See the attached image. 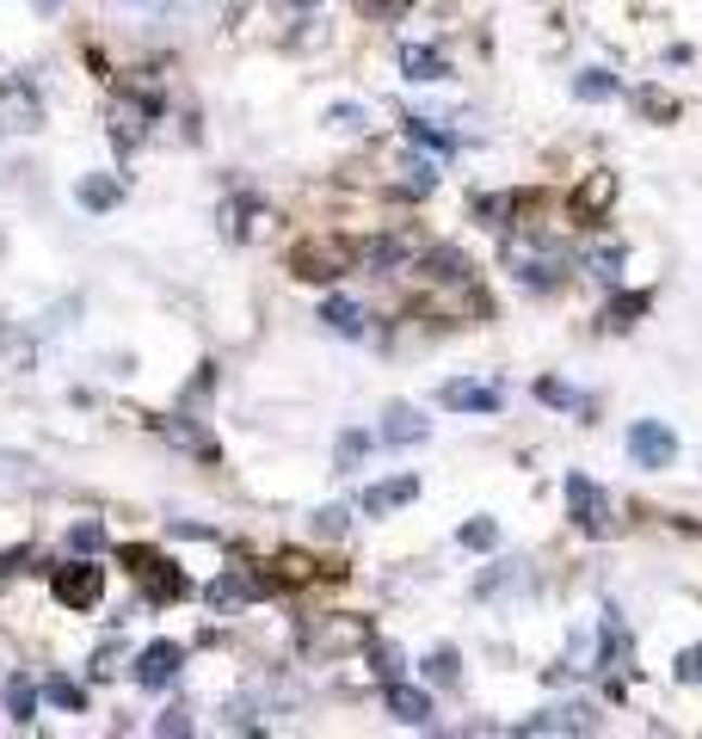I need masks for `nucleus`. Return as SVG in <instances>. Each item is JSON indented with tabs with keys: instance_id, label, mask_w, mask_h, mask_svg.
Here are the masks:
<instances>
[{
	"instance_id": "obj_1",
	"label": "nucleus",
	"mask_w": 702,
	"mask_h": 739,
	"mask_svg": "<svg viewBox=\"0 0 702 739\" xmlns=\"http://www.w3.org/2000/svg\"><path fill=\"white\" fill-rule=\"evenodd\" d=\"M628 456H635L641 469H672L678 432H672L665 419H635V425H628Z\"/></svg>"
},
{
	"instance_id": "obj_2",
	"label": "nucleus",
	"mask_w": 702,
	"mask_h": 739,
	"mask_svg": "<svg viewBox=\"0 0 702 739\" xmlns=\"http://www.w3.org/2000/svg\"><path fill=\"white\" fill-rule=\"evenodd\" d=\"M136 579H142V591H149V604H173V598H186V573L173 568V561H161V555L136 549L130 555Z\"/></svg>"
},
{
	"instance_id": "obj_3",
	"label": "nucleus",
	"mask_w": 702,
	"mask_h": 739,
	"mask_svg": "<svg viewBox=\"0 0 702 739\" xmlns=\"http://www.w3.org/2000/svg\"><path fill=\"white\" fill-rule=\"evenodd\" d=\"M567 512L586 524L591 536H610V499L598 481H586V474H567Z\"/></svg>"
},
{
	"instance_id": "obj_4",
	"label": "nucleus",
	"mask_w": 702,
	"mask_h": 739,
	"mask_svg": "<svg viewBox=\"0 0 702 739\" xmlns=\"http://www.w3.org/2000/svg\"><path fill=\"white\" fill-rule=\"evenodd\" d=\"M179 665H186L179 641H149L136 653V684H142V690H167V684L179 678Z\"/></svg>"
},
{
	"instance_id": "obj_5",
	"label": "nucleus",
	"mask_w": 702,
	"mask_h": 739,
	"mask_svg": "<svg viewBox=\"0 0 702 739\" xmlns=\"http://www.w3.org/2000/svg\"><path fill=\"white\" fill-rule=\"evenodd\" d=\"M99 591H105V573L93 568V561H75V568H56V598L68 610H93Z\"/></svg>"
},
{
	"instance_id": "obj_6",
	"label": "nucleus",
	"mask_w": 702,
	"mask_h": 739,
	"mask_svg": "<svg viewBox=\"0 0 702 739\" xmlns=\"http://www.w3.org/2000/svg\"><path fill=\"white\" fill-rule=\"evenodd\" d=\"M382 702H388V715L395 721H407V727H432V697H425V690H413V684H388V690H382Z\"/></svg>"
},
{
	"instance_id": "obj_7",
	"label": "nucleus",
	"mask_w": 702,
	"mask_h": 739,
	"mask_svg": "<svg viewBox=\"0 0 702 739\" xmlns=\"http://www.w3.org/2000/svg\"><path fill=\"white\" fill-rule=\"evenodd\" d=\"M524 734H591V709H586V702H567V709H543V715L524 721Z\"/></svg>"
},
{
	"instance_id": "obj_8",
	"label": "nucleus",
	"mask_w": 702,
	"mask_h": 739,
	"mask_svg": "<svg viewBox=\"0 0 702 739\" xmlns=\"http://www.w3.org/2000/svg\"><path fill=\"white\" fill-rule=\"evenodd\" d=\"M419 499V474H400V481H382V487L363 493V512L382 518V512H400V506H413Z\"/></svg>"
},
{
	"instance_id": "obj_9",
	"label": "nucleus",
	"mask_w": 702,
	"mask_h": 739,
	"mask_svg": "<svg viewBox=\"0 0 702 739\" xmlns=\"http://www.w3.org/2000/svg\"><path fill=\"white\" fill-rule=\"evenodd\" d=\"M376 437H382V444H419V437H425V419H419V407H407V400H395V407L382 413Z\"/></svg>"
},
{
	"instance_id": "obj_10",
	"label": "nucleus",
	"mask_w": 702,
	"mask_h": 739,
	"mask_svg": "<svg viewBox=\"0 0 702 739\" xmlns=\"http://www.w3.org/2000/svg\"><path fill=\"white\" fill-rule=\"evenodd\" d=\"M444 407H456V413H499V388H481V382H444Z\"/></svg>"
},
{
	"instance_id": "obj_11",
	"label": "nucleus",
	"mask_w": 702,
	"mask_h": 739,
	"mask_svg": "<svg viewBox=\"0 0 702 739\" xmlns=\"http://www.w3.org/2000/svg\"><path fill=\"white\" fill-rule=\"evenodd\" d=\"M340 266H345L340 246H321V241L296 246V278H340Z\"/></svg>"
},
{
	"instance_id": "obj_12",
	"label": "nucleus",
	"mask_w": 702,
	"mask_h": 739,
	"mask_svg": "<svg viewBox=\"0 0 702 739\" xmlns=\"http://www.w3.org/2000/svg\"><path fill=\"white\" fill-rule=\"evenodd\" d=\"M400 75L407 80H450V62L437 56V50H425V43H407V50H400Z\"/></svg>"
},
{
	"instance_id": "obj_13",
	"label": "nucleus",
	"mask_w": 702,
	"mask_h": 739,
	"mask_svg": "<svg viewBox=\"0 0 702 739\" xmlns=\"http://www.w3.org/2000/svg\"><path fill=\"white\" fill-rule=\"evenodd\" d=\"M610 198H616V173H591L586 186L573 191V209H579V216H604Z\"/></svg>"
},
{
	"instance_id": "obj_14",
	"label": "nucleus",
	"mask_w": 702,
	"mask_h": 739,
	"mask_svg": "<svg viewBox=\"0 0 702 739\" xmlns=\"http://www.w3.org/2000/svg\"><path fill=\"white\" fill-rule=\"evenodd\" d=\"M247 598H259V579H253V573H222V579H209V604L216 610L247 604Z\"/></svg>"
},
{
	"instance_id": "obj_15",
	"label": "nucleus",
	"mask_w": 702,
	"mask_h": 739,
	"mask_svg": "<svg viewBox=\"0 0 702 739\" xmlns=\"http://www.w3.org/2000/svg\"><path fill=\"white\" fill-rule=\"evenodd\" d=\"M321 321L333 327V333H345V340H358V333H363V308L352 303V296H327V303H321Z\"/></svg>"
},
{
	"instance_id": "obj_16",
	"label": "nucleus",
	"mask_w": 702,
	"mask_h": 739,
	"mask_svg": "<svg viewBox=\"0 0 702 739\" xmlns=\"http://www.w3.org/2000/svg\"><path fill=\"white\" fill-rule=\"evenodd\" d=\"M75 198H80V204H87V209H117V198H124V186H117L112 173H87Z\"/></svg>"
},
{
	"instance_id": "obj_17",
	"label": "nucleus",
	"mask_w": 702,
	"mask_h": 739,
	"mask_svg": "<svg viewBox=\"0 0 702 739\" xmlns=\"http://www.w3.org/2000/svg\"><path fill=\"white\" fill-rule=\"evenodd\" d=\"M512 266H518V284H531V290H554V278H561V266L543 259V253H518Z\"/></svg>"
},
{
	"instance_id": "obj_18",
	"label": "nucleus",
	"mask_w": 702,
	"mask_h": 739,
	"mask_svg": "<svg viewBox=\"0 0 702 739\" xmlns=\"http://www.w3.org/2000/svg\"><path fill=\"white\" fill-rule=\"evenodd\" d=\"M623 87H616V75H604V68H586V75H573V99H586V105H604V99H616Z\"/></svg>"
},
{
	"instance_id": "obj_19",
	"label": "nucleus",
	"mask_w": 702,
	"mask_h": 739,
	"mask_svg": "<svg viewBox=\"0 0 702 739\" xmlns=\"http://www.w3.org/2000/svg\"><path fill=\"white\" fill-rule=\"evenodd\" d=\"M43 697L56 702V709H68V715H87V690H80L75 678H62V672L56 678H43Z\"/></svg>"
},
{
	"instance_id": "obj_20",
	"label": "nucleus",
	"mask_w": 702,
	"mask_h": 739,
	"mask_svg": "<svg viewBox=\"0 0 702 739\" xmlns=\"http://www.w3.org/2000/svg\"><path fill=\"white\" fill-rule=\"evenodd\" d=\"M31 709H38V690H31V678H7V715H13V721H31Z\"/></svg>"
},
{
	"instance_id": "obj_21",
	"label": "nucleus",
	"mask_w": 702,
	"mask_h": 739,
	"mask_svg": "<svg viewBox=\"0 0 702 739\" xmlns=\"http://www.w3.org/2000/svg\"><path fill=\"white\" fill-rule=\"evenodd\" d=\"M370 665H376V678H382V684H395L400 672H407L400 647H388V641H370Z\"/></svg>"
},
{
	"instance_id": "obj_22",
	"label": "nucleus",
	"mask_w": 702,
	"mask_h": 739,
	"mask_svg": "<svg viewBox=\"0 0 702 739\" xmlns=\"http://www.w3.org/2000/svg\"><path fill=\"white\" fill-rule=\"evenodd\" d=\"M425 678H432V684H456V678H462V660H456L450 647H437L432 660H425Z\"/></svg>"
},
{
	"instance_id": "obj_23",
	"label": "nucleus",
	"mask_w": 702,
	"mask_h": 739,
	"mask_svg": "<svg viewBox=\"0 0 702 739\" xmlns=\"http://www.w3.org/2000/svg\"><path fill=\"white\" fill-rule=\"evenodd\" d=\"M494 543H499L494 518H469V524H462V549H494Z\"/></svg>"
},
{
	"instance_id": "obj_24",
	"label": "nucleus",
	"mask_w": 702,
	"mask_h": 739,
	"mask_svg": "<svg viewBox=\"0 0 702 739\" xmlns=\"http://www.w3.org/2000/svg\"><path fill=\"white\" fill-rule=\"evenodd\" d=\"M591 278L616 284V278H623V246H598V253H591Z\"/></svg>"
},
{
	"instance_id": "obj_25",
	"label": "nucleus",
	"mask_w": 702,
	"mask_h": 739,
	"mask_svg": "<svg viewBox=\"0 0 702 739\" xmlns=\"http://www.w3.org/2000/svg\"><path fill=\"white\" fill-rule=\"evenodd\" d=\"M407 142H413V149H432V154H444V149H456V136H444V130H432V124H407Z\"/></svg>"
},
{
	"instance_id": "obj_26",
	"label": "nucleus",
	"mask_w": 702,
	"mask_h": 739,
	"mask_svg": "<svg viewBox=\"0 0 702 739\" xmlns=\"http://www.w3.org/2000/svg\"><path fill=\"white\" fill-rule=\"evenodd\" d=\"M370 450V432H340V469H358Z\"/></svg>"
},
{
	"instance_id": "obj_27",
	"label": "nucleus",
	"mask_w": 702,
	"mask_h": 739,
	"mask_svg": "<svg viewBox=\"0 0 702 739\" xmlns=\"http://www.w3.org/2000/svg\"><path fill=\"white\" fill-rule=\"evenodd\" d=\"M635 105H641L647 117H660V124H672V117H678V105H672L665 93H653V87H647V93H635Z\"/></svg>"
},
{
	"instance_id": "obj_28",
	"label": "nucleus",
	"mask_w": 702,
	"mask_h": 739,
	"mask_svg": "<svg viewBox=\"0 0 702 739\" xmlns=\"http://www.w3.org/2000/svg\"><path fill=\"white\" fill-rule=\"evenodd\" d=\"M400 173H407V191H432V186H437V167H432V161H400Z\"/></svg>"
},
{
	"instance_id": "obj_29",
	"label": "nucleus",
	"mask_w": 702,
	"mask_h": 739,
	"mask_svg": "<svg viewBox=\"0 0 702 739\" xmlns=\"http://www.w3.org/2000/svg\"><path fill=\"white\" fill-rule=\"evenodd\" d=\"M99 543H105V531H99L93 518H87V524H75V531H68V549H75V555H93Z\"/></svg>"
},
{
	"instance_id": "obj_30",
	"label": "nucleus",
	"mask_w": 702,
	"mask_h": 739,
	"mask_svg": "<svg viewBox=\"0 0 702 739\" xmlns=\"http://www.w3.org/2000/svg\"><path fill=\"white\" fill-rule=\"evenodd\" d=\"M641 308H647V296H616V303H610V315H604V327H628Z\"/></svg>"
},
{
	"instance_id": "obj_31",
	"label": "nucleus",
	"mask_w": 702,
	"mask_h": 739,
	"mask_svg": "<svg viewBox=\"0 0 702 739\" xmlns=\"http://www.w3.org/2000/svg\"><path fill=\"white\" fill-rule=\"evenodd\" d=\"M536 395H543V400H549V407H567V413H573V407H579V395H573V388H567V382H536Z\"/></svg>"
},
{
	"instance_id": "obj_32",
	"label": "nucleus",
	"mask_w": 702,
	"mask_h": 739,
	"mask_svg": "<svg viewBox=\"0 0 702 739\" xmlns=\"http://www.w3.org/2000/svg\"><path fill=\"white\" fill-rule=\"evenodd\" d=\"M315 536H345V512H340V506H321V512H315Z\"/></svg>"
},
{
	"instance_id": "obj_33",
	"label": "nucleus",
	"mask_w": 702,
	"mask_h": 739,
	"mask_svg": "<svg viewBox=\"0 0 702 739\" xmlns=\"http://www.w3.org/2000/svg\"><path fill=\"white\" fill-rule=\"evenodd\" d=\"M400 253H407L400 241H376V246H370V266H376V271H388V266H400Z\"/></svg>"
},
{
	"instance_id": "obj_34",
	"label": "nucleus",
	"mask_w": 702,
	"mask_h": 739,
	"mask_svg": "<svg viewBox=\"0 0 702 739\" xmlns=\"http://www.w3.org/2000/svg\"><path fill=\"white\" fill-rule=\"evenodd\" d=\"M678 678L684 684H702V647H684V653H678Z\"/></svg>"
},
{
	"instance_id": "obj_35",
	"label": "nucleus",
	"mask_w": 702,
	"mask_h": 739,
	"mask_svg": "<svg viewBox=\"0 0 702 739\" xmlns=\"http://www.w3.org/2000/svg\"><path fill=\"white\" fill-rule=\"evenodd\" d=\"M327 117H333V130H363V112H358V105H333Z\"/></svg>"
},
{
	"instance_id": "obj_36",
	"label": "nucleus",
	"mask_w": 702,
	"mask_h": 739,
	"mask_svg": "<svg viewBox=\"0 0 702 739\" xmlns=\"http://www.w3.org/2000/svg\"><path fill=\"white\" fill-rule=\"evenodd\" d=\"M154 734H191V721H186V709H167V715L154 721Z\"/></svg>"
},
{
	"instance_id": "obj_37",
	"label": "nucleus",
	"mask_w": 702,
	"mask_h": 739,
	"mask_svg": "<svg viewBox=\"0 0 702 739\" xmlns=\"http://www.w3.org/2000/svg\"><path fill=\"white\" fill-rule=\"evenodd\" d=\"M278 568H284V579H308V561H303V555H284Z\"/></svg>"
},
{
	"instance_id": "obj_38",
	"label": "nucleus",
	"mask_w": 702,
	"mask_h": 739,
	"mask_svg": "<svg viewBox=\"0 0 702 739\" xmlns=\"http://www.w3.org/2000/svg\"><path fill=\"white\" fill-rule=\"evenodd\" d=\"M31 7H38V13H62V7H68V0H31Z\"/></svg>"
},
{
	"instance_id": "obj_39",
	"label": "nucleus",
	"mask_w": 702,
	"mask_h": 739,
	"mask_svg": "<svg viewBox=\"0 0 702 739\" xmlns=\"http://www.w3.org/2000/svg\"><path fill=\"white\" fill-rule=\"evenodd\" d=\"M303 7H315V0H303Z\"/></svg>"
}]
</instances>
